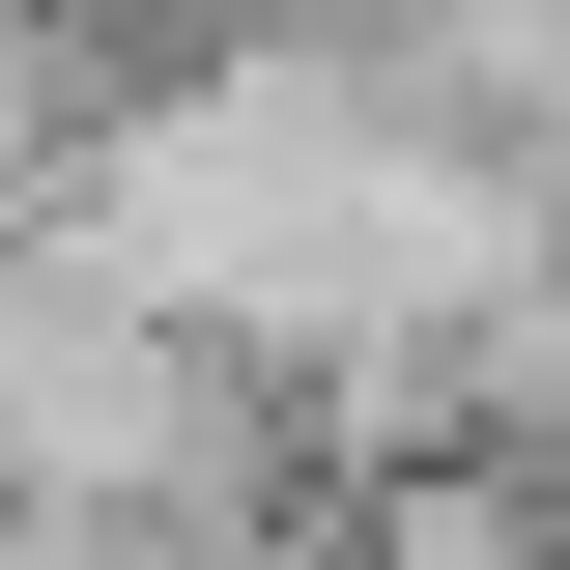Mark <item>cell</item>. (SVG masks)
<instances>
[{
    "label": "cell",
    "mask_w": 570,
    "mask_h": 570,
    "mask_svg": "<svg viewBox=\"0 0 570 570\" xmlns=\"http://www.w3.org/2000/svg\"><path fill=\"white\" fill-rule=\"evenodd\" d=\"M343 570H570V485L513 456V428H400V456H343Z\"/></svg>",
    "instance_id": "6da1fadb"
},
{
    "label": "cell",
    "mask_w": 570,
    "mask_h": 570,
    "mask_svg": "<svg viewBox=\"0 0 570 570\" xmlns=\"http://www.w3.org/2000/svg\"><path fill=\"white\" fill-rule=\"evenodd\" d=\"M200 570H343V513H314V485H257V513H228Z\"/></svg>",
    "instance_id": "7a4b0ae2"
}]
</instances>
